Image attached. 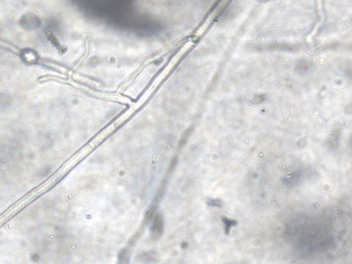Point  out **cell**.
I'll return each mask as SVG.
<instances>
[{
  "label": "cell",
  "mask_w": 352,
  "mask_h": 264,
  "mask_svg": "<svg viewBox=\"0 0 352 264\" xmlns=\"http://www.w3.org/2000/svg\"><path fill=\"white\" fill-rule=\"evenodd\" d=\"M81 8L92 18L136 33H156L161 28L156 19L130 1H85Z\"/></svg>",
  "instance_id": "obj_1"
},
{
  "label": "cell",
  "mask_w": 352,
  "mask_h": 264,
  "mask_svg": "<svg viewBox=\"0 0 352 264\" xmlns=\"http://www.w3.org/2000/svg\"><path fill=\"white\" fill-rule=\"evenodd\" d=\"M152 234L154 237H159L162 234L163 231V220L162 217L158 215L154 219L153 222L152 224Z\"/></svg>",
  "instance_id": "obj_2"
}]
</instances>
